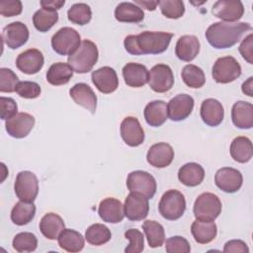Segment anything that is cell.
I'll return each instance as SVG.
<instances>
[{
	"instance_id": "f1b7e54d",
	"label": "cell",
	"mask_w": 253,
	"mask_h": 253,
	"mask_svg": "<svg viewBox=\"0 0 253 253\" xmlns=\"http://www.w3.org/2000/svg\"><path fill=\"white\" fill-rule=\"evenodd\" d=\"M65 228V224L60 215L54 212L45 213L40 221V230L44 237L49 240L57 239L61 231Z\"/></svg>"
},
{
	"instance_id": "ba28073f",
	"label": "cell",
	"mask_w": 253,
	"mask_h": 253,
	"mask_svg": "<svg viewBox=\"0 0 253 253\" xmlns=\"http://www.w3.org/2000/svg\"><path fill=\"white\" fill-rule=\"evenodd\" d=\"M14 191L20 201L34 203L39 194V180L31 171H21L17 174Z\"/></svg>"
},
{
	"instance_id": "8d00e7d4",
	"label": "cell",
	"mask_w": 253,
	"mask_h": 253,
	"mask_svg": "<svg viewBox=\"0 0 253 253\" xmlns=\"http://www.w3.org/2000/svg\"><path fill=\"white\" fill-rule=\"evenodd\" d=\"M57 21L58 13L49 9L42 8L38 10L33 16V24L35 28L42 33H45L50 30Z\"/></svg>"
},
{
	"instance_id": "d6986e66",
	"label": "cell",
	"mask_w": 253,
	"mask_h": 253,
	"mask_svg": "<svg viewBox=\"0 0 253 253\" xmlns=\"http://www.w3.org/2000/svg\"><path fill=\"white\" fill-rule=\"evenodd\" d=\"M43 55L37 48H30L21 52L16 59L17 68L25 74H36L43 66Z\"/></svg>"
},
{
	"instance_id": "7dc6e473",
	"label": "cell",
	"mask_w": 253,
	"mask_h": 253,
	"mask_svg": "<svg viewBox=\"0 0 253 253\" xmlns=\"http://www.w3.org/2000/svg\"><path fill=\"white\" fill-rule=\"evenodd\" d=\"M23 6L20 0L0 1V14L3 17H14L22 13Z\"/></svg>"
},
{
	"instance_id": "6da1fadb",
	"label": "cell",
	"mask_w": 253,
	"mask_h": 253,
	"mask_svg": "<svg viewBox=\"0 0 253 253\" xmlns=\"http://www.w3.org/2000/svg\"><path fill=\"white\" fill-rule=\"evenodd\" d=\"M172 38L171 33L144 31L138 35L126 37L124 45L126 50L132 55L158 54L168 48Z\"/></svg>"
},
{
	"instance_id": "1f68e13d",
	"label": "cell",
	"mask_w": 253,
	"mask_h": 253,
	"mask_svg": "<svg viewBox=\"0 0 253 253\" xmlns=\"http://www.w3.org/2000/svg\"><path fill=\"white\" fill-rule=\"evenodd\" d=\"M57 241L61 249L71 253L81 251L85 244L82 234L71 228H64L57 237Z\"/></svg>"
},
{
	"instance_id": "484cf974",
	"label": "cell",
	"mask_w": 253,
	"mask_h": 253,
	"mask_svg": "<svg viewBox=\"0 0 253 253\" xmlns=\"http://www.w3.org/2000/svg\"><path fill=\"white\" fill-rule=\"evenodd\" d=\"M233 125L241 129H249L253 126V105L249 102L238 101L231 109Z\"/></svg>"
},
{
	"instance_id": "603a6c76",
	"label": "cell",
	"mask_w": 253,
	"mask_h": 253,
	"mask_svg": "<svg viewBox=\"0 0 253 253\" xmlns=\"http://www.w3.org/2000/svg\"><path fill=\"white\" fill-rule=\"evenodd\" d=\"M98 213L103 221L109 223H119L125 217L124 205L115 198L104 199L98 208Z\"/></svg>"
},
{
	"instance_id": "9a60e30c",
	"label": "cell",
	"mask_w": 253,
	"mask_h": 253,
	"mask_svg": "<svg viewBox=\"0 0 253 253\" xmlns=\"http://www.w3.org/2000/svg\"><path fill=\"white\" fill-rule=\"evenodd\" d=\"M35 126V118L28 113H17L6 120L5 126L8 134L15 138L26 137Z\"/></svg>"
},
{
	"instance_id": "bcb514c9",
	"label": "cell",
	"mask_w": 253,
	"mask_h": 253,
	"mask_svg": "<svg viewBox=\"0 0 253 253\" xmlns=\"http://www.w3.org/2000/svg\"><path fill=\"white\" fill-rule=\"evenodd\" d=\"M165 250L168 253H189L191 247L186 238L177 235L166 240Z\"/></svg>"
},
{
	"instance_id": "cb8c5ba5",
	"label": "cell",
	"mask_w": 253,
	"mask_h": 253,
	"mask_svg": "<svg viewBox=\"0 0 253 253\" xmlns=\"http://www.w3.org/2000/svg\"><path fill=\"white\" fill-rule=\"evenodd\" d=\"M122 71L125 83L129 87L139 88L148 82L149 71L143 64L129 62L123 67Z\"/></svg>"
},
{
	"instance_id": "f5cc1de1",
	"label": "cell",
	"mask_w": 253,
	"mask_h": 253,
	"mask_svg": "<svg viewBox=\"0 0 253 253\" xmlns=\"http://www.w3.org/2000/svg\"><path fill=\"white\" fill-rule=\"evenodd\" d=\"M134 4L139 6L140 8H145L149 11H154L156 9V6L158 5V1H145V0H135Z\"/></svg>"
},
{
	"instance_id": "c3c4849f",
	"label": "cell",
	"mask_w": 253,
	"mask_h": 253,
	"mask_svg": "<svg viewBox=\"0 0 253 253\" xmlns=\"http://www.w3.org/2000/svg\"><path fill=\"white\" fill-rule=\"evenodd\" d=\"M18 106L13 98L0 97V118L8 120L17 114Z\"/></svg>"
},
{
	"instance_id": "4dcf8cb0",
	"label": "cell",
	"mask_w": 253,
	"mask_h": 253,
	"mask_svg": "<svg viewBox=\"0 0 253 253\" xmlns=\"http://www.w3.org/2000/svg\"><path fill=\"white\" fill-rule=\"evenodd\" d=\"M191 232L196 242L207 244L216 237L217 227L213 221H202L196 219L191 225Z\"/></svg>"
},
{
	"instance_id": "816d5d0a",
	"label": "cell",
	"mask_w": 253,
	"mask_h": 253,
	"mask_svg": "<svg viewBox=\"0 0 253 253\" xmlns=\"http://www.w3.org/2000/svg\"><path fill=\"white\" fill-rule=\"evenodd\" d=\"M64 3H65L64 0H42L41 1L42 8L49 9L53 11L60 9L64 5Z\"/></svg>"
},
{
	"instance_id": "f6af8a7d",
	"label": "cell",
	"mask_w": 253,
	"mask_h": 253,
	"mask_svg": "<svg viewBox=\"0 0 253 253\" xmlns=\"http://www.w3.org/2000/svg\"><path fill=\"white\" fill-rule=\"evenodd\" d=\"M41 92V86L33 81H20L16 86V93L25 99L38 98Z\"/></svg>"
},
{
	"instance_id": "52a82bcc",
	"label": "cell",
	"mask_w": 253,
	"mask_h": 253,
	"mask_svg": "<svg viewBox=\"0 0 253 253\" xmlns=\"http://www.w3.org/2000/svg\"><path fill=\"white\" fill-rule=\"evenodd\" d=\"M211 75L215 82L227 84L241 75V66L233 56H222L213 63Z\"/></svg>"
},
{
	"instance_id": "836d02e7",
	"label": "cell",
	"mask_w": 253,
	"mask_h": 253,
	"mask_svg": "<svg viewBox=\"0 0 253 253\" xmlns=\"http://www.w3.org/2000/svg\"><path fill=\"white\" fill-rule=\"evenodd\" d=\"M229 151L233 160L239 163H246L250 161L253 155L252 142L246 136H237L232 140Z\"/></svg>"
},
{
	"instance_id": "f546056e",
	"label": "cell",
	"mask_w": 253,
	"mask_h": 253,
	"mask_svg": "<svg viewBox=\"0 0 253 253\" xmlns=\"http://www.w3.org/2000/svg\"><path fill=\"white\" fill-rule=\"evenodd\" d=\"M115 18L122 23H139L144 18V12L134 3L122 2L115 9Z\"/></svg>"
},
{
	"instance_id": "3957f363",
	"label": "cell",
	"mask_w": 253,
	"mask_h": 253,
	"mask_svg": "<svg viewBox=\"0 0 253 253\" xmlns=\"http://www.w3.org/2000/svg\"><path fill=\"white\" fill-rule=\"evenodd\" d=\"M98 57L97 45L89 40H84L78 48L68 56L67 61L76 73L83 74L92 70L98 61Z\"/></svg>"
},
{
	"instance_id": "ee69618b",
	"label": "cell",
	"mask_w": 253,
	"mask_h": 253,
	"mask_svg": "<svg viewBox=\"0 0 253 253\" xmlns=\"http://www.w3.org/2000/svg\"><path fill=\"white\" fill-rule=\"evenodd\" d=\"M19 83L18 76L9 68H0V92L12 93L16 91V86Z\"/></svg>"
},
{
	"instance_id": "7bdbcfd3",
	"label": "cell",
	"mask_w": 253,
	"mask_h": 253,
	"mask_svg": "<svg viewBox=\"0 0 253 253\" xmlns=\"http://www.w3.org/2000/svg\"><path fill=\"white\" fill-rule=\"evenodd\" d=\"M125 237L129 240L128 246L125 249L126 253H139L144 249V237L138 229H127L125 232Z\"/></svg>"
},
{
	"instance_id": "5bb4252c",
	"label": "cell",
	"mask_w": 253,
	"mask_h": 253,
	"mask_svg": "<svg viewBox=\"0 0 253 253\" xmlns=\"http://www.w3.org/2000/svg\"><path fill=\"white\" fill-rule=\"evenodd\" d=\"M29 30L22 22L8 24L2 30L3 42L11 49H16L24 45L29 40Z\"/></svg>"
},
{
	"instance_id": "ffe728a7",
	"label": "cell",
	"mask_w": 253,
	"mask_h": 253,
	"mask_svg": "<svg viewBox=\"0 0 253 253\" xmlns=\"http://www.w3.org/2000/svg\"><path fill=\"white\" fill-rule=\"evenodd\" d=\"M174 159V150L166 142H158L150 146L146 154L147 162L156 168H165L169 166Z\"/></svg>"
},
{
	"instance_id": "8fae6325",
	"label": "cell",
	"mask_w": 253,
	"mask_h": 253,
	"mask_svg": "<svg viewBox=\"0 0 253 253\" xmlns=\"http://www.w3.org/2000/svg\"><path fill=\"white\" fill-rule=\"evenodd\" d=\"M125 216L132 221L144 219L149 211L148 199L140 193L130 192L126 198L124 205Z\"/></svg>"
},
{
	"instance_id": "9c48e42d",
	"label": "cell",
	"mask_w": 253,
	"mask_h": 253,
	"mask_svg": "<svg viewBox=\"0 0 253 253\" xmlns=\"http://www.w3.org/2000/svg\"><path fill=\"white\" fill-rule=\"evenodd\" d=\"M126 187L129 192L140 193L149 200L155 195L157 184L155 178L151 174L146 171L136 170L127 175Z\"/></svg>"
},
{
	"instance_id": "2e32d148",
	"label": "cell",
	"mask_w": 253,
	"mask_h": 253,
	"mask_svg": "<svg viewBox=\"0 0 253 253\" xmlns=\"http://www.w3.org/2000/svg\"><path fill=\"white\" fill-rule=\"evenodd\" d=\"M194 99L188 94H178L167 104L168 117L173 122L187 119L194 109Z\"/></svg>"
},
{
	"instance_id": "681fc988",
	"label": "cell",
	"mask_w": 253,
	"mask_h": 253,
	"mask_svg": "<svg viewBox=\"0 0 253 253\" xmlns=\"http://www.w3.org/2000/svg\"><path fill=\"white\" fill-rule=\"evenodd\" d=\"M239 52L249 64H253V35L252 34H249L241 42L239 45Z\"/></svg>"
},
{
	"instance_id": "7402d4cb",
	"label": "cell",
	"mask_w": 253,
	"mask_h": 253,
	"mask_svg": "<svg viewBox=\"0 0 253 253\" xmlns=\"http://www.w3.org/2000/svg\"><path fill=\"white\" fill-rule=\"evenodd\" d=\"M200 114L203 122L210 126H217L224 118V110L221 103L213 98L203 101Z\"/></svg>"
},
{
	"instance_id": "30bf717a",
	"label": "cell",
	"mask_w": 253,
	"mask_h": 253,
	"mask_svg": "<svg viewBox=\"0 0 253 253\" xmlns=\"http://www.w3.org/2000/svg\"><path fill=\"white\" fill-rule=\"evenodd\" d=\"M149 87L156 93H165L171 90L174 85L172 69L167 64H156L148 73Z\"/></svg>"
},
{
	"instance_id": "83f0119b",
	"label": "cell",
	"mask_w": 253,
	"mask_h": 253,
	"mask_svg": "<svg viewBox=\"0 0 253 253\" xmlns=\"http://www.w3.org/2000/svg\"><path fill=\"white\" fill-rule=\"evenodd\" d=\"M205 178L203 166L196 162H189L183 165L178 171L179 181L187 187H196L200 185Z\"/></svg>"
},
{
	"instance_id": "8992f818",
	"label": "cell",
	"mask_w": 253,
	"mask_h": 253,
	"mask_svg": "<svg viewBox=\"0 0 253 253\" xmlns=\"http://www.w3.org/2000/svg\"><path fill=\"white\" fill-rule=\"evenodd\" d=\"M81 38L79 33L70 27L59 29L51 38L52 49L60 55L72 54L80 45Z\"/></svg>"
},
{
	"instance_id": "e575fe53",
	"label": "cell",
	"mask_w": 253,
	"mask_h": 253,
	"mask_svg": "<svg viewBox=\"0 0 253 253\" xmlns=\"http://www.w3.org/2000/svg\"><path fill=\"white\" fill-rule=\"evenodd\" d=\"M36 206L34 203L20 201L15 204L11 211V220L16 225L28 224L35 217Z\"/></svg>"
},
{
	"instance_id": "f907efd6",
	"label": "cell",
	"mask_w": 253,
	"mask_h": 253,
	"mask_svg": "<svg viewBox=\"0 0 253 253\" xmlns=\"http://www.w3.org/2000/svg\"><path fill=\"white\" fill-rule=\"evenodd\" d=\"M223 252L225 253H248L249 248L247 244L239 239H233L229 240L224 244Z\"/></svg>"
},
{
	"instance_id": "d4e9b609",
	"label": "cell",
	"mask_w": 253,
	"mask_h": 253,
	"mask_svg": "<svg viewBox=\"0 0 253 253\" xmlns=\"http://www.w3.org/2000/svg\"><path fill=\"white\" fill-rule=\"evenodd\" d=\"M200 42L196 36L185 35L179 38L175 46L176 56L182 60L190 62L196 58L200 51Z\"/></svg>"
},
{
	"instance_id": "b9f144b4",
	"label": "cell",
	"mask_w": 253,
	"mask_h": 253,
	"mask_svg": "<svg viewBox=\"0 0 253 253\" xmlns=\"http://www.w3.org/2000/svg\"><path fill=\"white\" fill-rule=\"evenodd\" d=\"M158 5L161 13L169 19L181 18L185 13V5L181 0H160Z\"/></svg>"
},
{
	"instance_id": "277c9868",
	"label": "cell",
	"mask_w": 253,
	"mask_h": 253,
	"mask_svg": "<svg viewBox=\"0 0 253 253\" xmlns=\"http://www.w3.org/2000/svg\"><path fill=\"white\" fill-rule=\"evenodd\" d=\"M221 202L219 198L212 193H203L196 199L193 207V212L198 220L213 221L221 212Z\"/></svg>"
},
{
	"instance_id": "7c38bea8",
	"label": "cell",
	"mask_w": 253,
	"mask_h": 253,
	"mask_svg": "<svg viewBox=\"0 0 253 253\" xmlns=\"http://www.w3.org/2000/svg\"><path fill=\"white\" fill-rule=\"evenodd\" d=\"M213 16L227 23H235L242 18L244 7L241 1L219 0L216 1L211 10Z\"/></svg>"
},
{
	"instance_id": "4316f807",
	"label": "cell",
	"mask_w": 253,
	"mask_h": 253,
	"mask_svg": "<svg viewBox=\"0 0 253 253\" xmlns=\"http://www.w3.org/2000/svg\"><path fill=\"white\" fill-rule=\"evenodd\" d=\"M168 118L167 104L162 100L149 102L144 108V119L150 126H162Z\"/></svg>"
},
{
	"instance_id": "db71d44e",
	"label": "cell",
	"mask_w": 253,
	"mask_h": 253,
	"mask_svg": "<svg viewBox=\"0 0 253 253\" xmlns=\"http://www.w3.org/2000/svg\"><path fill=\"white\" fill-rule=\"evenodd\" d=\"M241 90L245 95L249 97L253 96V77H249L245 82H243Z\"/></svg>"
},
{
	"instance_id": "ab89813d",
	"label": "cell",
	"mask_w": 253,
	"mask_h": 253,
	"mask_svg": "<svg viewBox=\"0 0 253 253\" xmlns=\"http://www.w3.org/2000/svg\"><path fill=\"white\" fill-rule=\"evenodd\" d=\"M68 20L76 25H86L91 21L92 11L86 3H75L67 11Z\"/></svg>"
},
{
	"instance_id": "44dd1931",
	"label": "cell",
	"mask_w": 253,
	"mask_h": 253,
	"mask_svg": "<svg viewBox=\"0 0 253 253\" xmlns=\"http://www.w3.org/2000/svg\"><path fill=\"white\" fill-rule=\"evenodd\" d=\"M69 95L77 105L85 108L91 114H95L97 108V96L89 85L86 83H77L71 87Z\"/></svg>"
},
{
	"instance_id": "4fadbf2b",
	"label": "cell",
	"mask_w": 253,
	"mask_h": 253,
	"mask_svg": "<svg viewBox=\"0 0 253 253\" xmlns=\"http://www.w3.org/2000/svg\"><path fill=\"white\" fill-rule=\"evenodd\" d=\"M214 183L221 191L225 193L237 192L243 183V177L240 171L231 167H222L214 175Z\"/></svg>"
},
{
	"instance_id": "d6a6232c",
	"label": "cell",
	"mask_w": 253,
	"mask_h": 253,
	"mask_svg": "<svg viewBox=\"0 0 253 253\" xmlns=\"http://www.w3.org/2000/svg\"><path fill=\"white\" fill-rule=\"evenodd\" d=\"M73 72V68L68 63L56 62L48 68L46 72V81L53 86L64 85L69 82Z\"/></svg>"
},
{
	"instance_id": "5b68a950",
	"label": "cell",
	"mask_w": 253,
	"mask_h": 253,
	"mask_svg": "<svg viewBox=\"0 0 253 253\" xmlns=\"http://www.w3.org/2000/svg\"><path fill=\"white\" fill-rule=\"evenodd\" d=\"M158 210L160 214L168 220L179 219L186 210L184 195L177 190L166 191L159 201Z\"/></svg>"
},
{
	"instance_id": "74e56055",
	"label": "cell",
	"mask_w": 253,
	"mask_h": 253,
	"mask_svg": "<svg viewBox=\"0 0 253 253\" xmlns=\"http://www.w3.org/2000/svg\"><path fill=\"white\" fill-rule=\"evenodd\" d=\"M111 237V230L102 223L92 224L85 231V239L88 243L95 246H100L109 242Z\"/></svg>"
},
{
	"instance_id": "f35d334b",
	"label": "cell",
	"mask_w": 253,
	"mask_h": 253,
	"mask_svg": "<svg viewBox=\"0 0 253 253\" xmlns=\"http://www.w3.org/2000/svg\"><path fill=\"white\" fill-rule=\"evenodd\" d=\"M184 83L190 88H201L206 83V76L203 69L194 64H187L181 72Z\"/></svg>"
},
{
	"instance_id": "7a4b0ae2",
	"label": "cell",
	"mask_w": 253,
	"mask_h": 253,
	"mask_svg": "<svg viewBox=\"0 0 253 253\" xmlns=\"http://www.w3.org/2000/svg\"><path fill=\"white\" fill-rule=\"evenodd\" d=\"M251 30V25L245 22H216L206 31V39L214 48H229L236 44L246 32Z\"/></svg>"
},
{
	"instance_id": "60d3db41",
	"label": "cell",
	"mask_w": 253,
	"mask_h": 253,
	"mask_svg": "<svg viewBox=\"0 0 253 253\" xmlns=\"http://www.w3.org/2000/svg\"><path fill=\"white\" fill-rule=\"evenodd\" d=\"M12 245L17 252H33L37 249L38 239L32 232H20L13 238Z\"/></svg>"
},
{
	"instance_id": "d590c367",
	"label": "cell",
	"mask_w": 253,
	"mask_h": 253,
	"mask_svg": "<svg viewBox=\"0 0 253 253\" xmlns=\"http://www.w3.org/2000/svg\"><path fill=\"white\" fill-rule=\"evenodd\" d=\"M142 229L146 235L149 247L156 248L163 245L165 241L164 227L155 220H145Z\"/></svg>"
},
{
	"instance_id": "e0dca14e",
	"label": "cell",
	"mask_w": 253,
	"mask_h": 253,
	"mask_svg": "<svg viewBox=\"0 0 253 253\" xmlns=\"http://www.w3.org/2000/svg\"><path fill=\"white\" fill-rule=\"evenodd\" d=\"M91 79L95 87L104 94L113 93L119 87L118 75L115 69L110 66H103L93 71Z\"/></svg>"
},
{
	"instance_id": "ac0fdd59",
	"label": "cell",
	"mask_w": 253,
	"mask_h": 253,
	"mask_svg": "<svg viewBox=\"0 0 253 253\" xmlns=\"http://www.w3.org/2000/svg\"><path fill=\"white\" fill-rule=\"evenodd\" d=\"M121 136L131 147H136L144 141V130L138 120L134 117H126L121 123Z\"/></svg>"
}]
</instances>
